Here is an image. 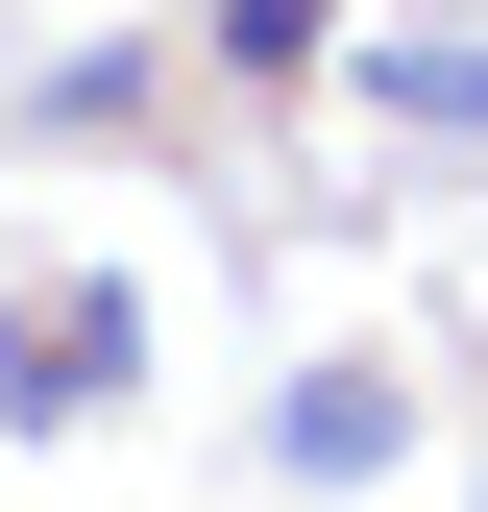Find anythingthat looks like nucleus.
Wrapping results in <instances>:
<instances>
[{
  "label": "nucleus",
  "mask_w": 488,
  "mask_h": 512,
  "mask_svg": "<svg viewBox=\"0 0 488 512\" xmlns=\"http://www.w3.org/2000/svg\"><path fill=\"white\" fill-rule=\"evenodd\" d=\"M0 415H25V439L122 415V293H0Z\"/></svg>",
  "instance_id": "1"
},
{
  "label": "nucleus",
  "mask_w": 488,
  "mask_h": 512,
  "mask_svg": "<svg viewBox=\"0 0 488 512\" xmlns=\"http://www.w3.org/2000/svg\"><path fill=\"white\" fill-rule=\"evenodd\" d=\"M391 122H488V25H391Z\"/></svg>",
  "instance_id": "2"
},
{
  "label": "nucleus",
  "mask_w": 488,
  "mask_h": 512,
  "mask_svg": "<svg viewBox=\"0 0 488 512\" xmlns=\"http://www.w3.org/2000/svg\"><path fill=\"white\" fill-rule=\"evenodd\" d=\"M293 464H318V488H342V464H391V391H366V366H318V391H293Z\"/></svg>",
  "instance_id": "3"
}]
</instances>
